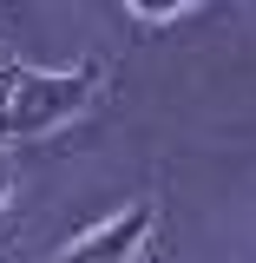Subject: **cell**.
<instances>
[{
    "instance_id": "1",
    "label": "cell",
    "mask_w": 256,
    "mask_h": 263,
    "mask_svg": "<svg viewBox=\"0 0 256 263\" xmlns=\"http://www.w3.org/2000/svg\"><path fill=\"white\" fill-rule=\"evenodd\" d=\"M92 92H99V66L92 60L66 66V72H33V66H27L20 92H13L7 119H0V138H40V132L66 125L72 112H86Z\"/></svg>"
},
{
    "instance_id": "2",
    "label": "cell",
    "mask_w": 256,
    "mask_h": 263,
    "mask_svg": "<svg viewBox=\"0 0 256 263\" xmlns=\"http://www.w3.org/2000/svg\"><path fill=\"white\" fill-rule=\"evenodd\" d=\"M151 230H158V211L138 197V204L119 211V217L79 230V237L60 250V263H138V257H145V243H151Z\"/></svg>"
},
{
    "instance_id": "3",
    "label": "cell",
    "mask_w": 256,
    "mask_h": 263,
    "mask_svg": "<svg viewBox=\"0 0 256 263\" xmlns=\"http://www.w3.org/2000/svg\"><path fill=\"white\" fill-rule=\"evenodd\" d=\"M20 79H27V60L0 53V119H7V105H13V92H20Z\"/></svg>"
},
{
    "instance_id": "4",
    "label": "cell",
    "mask_w": 256,
    "mask_h": 263,
    "mask_svg": "<svg viewBox=\"0 0 256 263\" xmlns=\"http://www.w3.org/2000/svg\"><path fill=\"white\" fill-rule=\"evenodd\" d=\"M125 7L138 13V20H171V13H184L191 0H125Z\"/></svg>"
},
{
    "instance_id": "5",
    "label": "cell",
    "mask_w": 256,
    "mask_h": 263,
    "mask_svg": "<svg viewBox=\"0 0 256 263\" xmlns=\"http://www.w3.org/2000/svg\"><path fill=\"white\" fill-rule=\"evenodd\" d=\"M7 191H13V158L0 152V204H7Z\"/></svg>"
},
{
    "instance_id": "6",
    "label": "cell",
    "mask_w": 256,
    "mask_h": 263,
    "mask_svg": "<svg viewBox=\"0 0 256 263\" xmlns=\"http://www.w3.org/2000/svg\"><path fill=\"white\" fill-rule=\"evenodd\" d=\"M138 263H164V257H151V250H145V257H138Z\"/></svg>"
}]
</instances>
